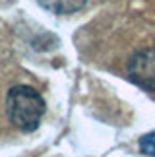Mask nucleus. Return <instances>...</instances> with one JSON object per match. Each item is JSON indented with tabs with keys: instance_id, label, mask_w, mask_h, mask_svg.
<instances>
[{
	"instance_id": "obj_4",
	"label": "nucleus",
	"mask_w": 155,
	"mask_h": 157,
	"mask_svg": "<svg viewBox=\"0 0 155 157\" xmlns=\"http://www.w3.org/2000/svg\"><path fill=\"white\" fill-rule=\"evenodd\" d=\"M140 149H142V153H146V155H149V157H155V132L142 136Z\"/></svg>"
},
{
	"instance_id": "obj_1",
	"label": "nucleus",
	"mask_w": 155,
	"mask_h": 157,
	"mask_svg": "<svg viewBox=\"0 0 155 157\" xmlns=\"http://www.w3.org/2000/svg\"><path fill=\"white\" fill-rule=\"evenodd\" d=\"M8 120L21 132H33L45 114V99L31 86H14L6 95Z\"/></svg>"
},
{
	"instance_id": "obj_2",
	"label": "nucleus",
	"mask_w": 155,
	"mask_h": 157,
	"mask_svg": "<svg viewBox=\"0 0 155 157\" xmlns=\"http://www.w3.org/2000/svg\"><path fill=\"white\" fill-rule=\"evenodd\" d=\"M126 76L140 89L155 93V49L136 51L128 58Z\"/></svg>"
},
{
	"instance_id": "obj_3",
	"label": "nucleus",
	"mask_w": 155,
	"mask_h": 157,
	"mask_svg": "<svg viewBox=\"0 0 155 157\" xmlns=\"http://www.w3.org/2000/svg\"><path fill=\"white\" fill-rule=\"evenodd\" d=\"M41 8H45L51 14L56 16H66V14H76L83 6L87 4V0H37Z\"/></svg>"
}]
</instances>
